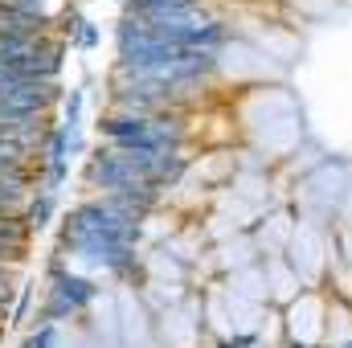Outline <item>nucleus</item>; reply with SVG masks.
<instances>
[{"instance_id": "nucleus-1", "label": "nucleus", "mask_w": 352, "mask_h": 348, "mask_svg": "<svg viewBox=\"0 0 352 348\" xmlns=\"http://www.w3.org/2000/svg\"><path fill=\"white\" fill-rule=\"evenodd\" d=\"M58 102V87L41 78H21L0 70V111H21V115H50Z\"/></svg>"}, {"instance_id": "nucleus-2", "label": "nucleus", "mask_w": 352, "mask_h": 348, "mask_svg": "<svg viewBox=\"0 0 352 348\" xmlns=\"http://www.w3.org/2000/svg\"><path fill=\"white\" fill-rule=\"evenodd\" d=\"M90 299H94V287H90L87 279L58 270V274L50 279V291H45V320H50V324L70 320V316H78V312L87 307Z\"/></svg>"}, {"instance_id": "nucleus-3", "label": "nucleus", "mask_w": 352, "mask_h": 348, "mask_svg": "<svg viewBox=\"0 0 352 348\" xmlns=\"http://www.w3.org/2000/svg\"><path fill=\"white\" fill-rule=\"evenodd\" d=\"M29 238L33 230L25 226V217H0V266H16Z\"/></svg>"}, {"instance_id": "nucleus-4", "label": "nucleus", "mask_w": 352, "mask_h": 348, "mask_svg": "<svg viewBox=\"0 0 352 348\" xmlns=\"http://www.w3.org/2000/svg\"><path fill=\"white\" fill-rule=\"evenodd\" d=\"M29 197H33V193H16V188H4V184H0V217H25Z\"/></svg>"}, {"instance_id": "nucleus-5", "label": "nucleus", "mask_w": 352, "mask_h": 348, "mask_svg": "<svg viewBox=\"0 0 352 348\" xmlns=\"http://www.w3.org/2000/svg\"><path fill=\"white\" fill-rule=\"evenodd\" d=\"M12 299H16V270L12 266H0V324L8 320Z\"/></svg>"}, {"instance_id": "nucleus-6", "label": "nucleus", "mask_w": 352, "mask_h": 348, "mask_svg": "<svg viewBox=\"0 0 352 348\" xmlns=\"http://www.w3.org/2000/svg\"><path fill=\"white\" fill-rule=\"evenodd\" d=\"M90 41H94V29L87 21H78V45H90Z\"/></svg>"}]
</instances>
